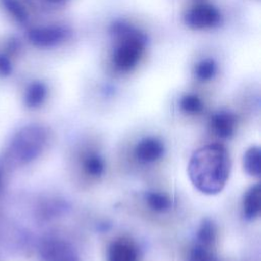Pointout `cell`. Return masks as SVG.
I'll return each mask as SVG.
<instances>
[{
	"label": "cell",
	"instance_id": "21",
	"mask_svg": "<svg viewBox=\"0 0 261 261\" xmlns=\"http://www.w3.org/2000/svg\"><path fill=\"white\" fill-rule=\"evenodd\" d=\"M40 1L50 3V4H54V5H61V4H64L68 0H40Z\"/></svg>",
	"mask_w": 261,
	"mask_h": 261
},
{
	"label": "cell",
	"instance_id": "22",
	"mask_svg": "<svg viewBox=\"0 0 261 261\" xmlns=\"http://www.w3.org/2000/svg\"><path fill=\"white\" fill-rule=\"evenodd\" d=\"M0 179H1V177H0Z\"/></svg>",
	"mask_w": 261,
	"mask_h": 261
},
{
	"label": "cell",
	"instance_id": "12",
	"mask_svg": "<svg viewBox=\"0 0 261 261\" xmlns=\"http://www.w3.org/2000/svg\"><path fill=\"white\" fill-rule=\"evenodd\" d=\"M46 95H47L46 86L41 82H34L28 87L25 91L24 103L28 107H31V108L38 107L44 102Z\"/></svg>",
	"mask_w": 261,
	"mask_h": 261
},
{
	"label": "cell",
	"instance_id": "19",
	"mask_svg": "<svg viewBox=\"0 0 261 261\" xmlns=\"http://www.w3.org/2000/svg\"><path fill=\"white\" fill-rule=\"evenodd\" d=\"M189 261H218V260L207 248L200 245H196L191 251Z\"/></svg>",
	"mask_w": 261,
	"mask_h": 261
},
{
	"label": "cell",
	"instance_id": "5",
	"mask_svg": "<svg viewBox=\"0 0 261 261\" xmlns=\"http://www.w3.org/2000/svg\"><path fill=\"white\" fill-rule=\"evenodd\" d=\"M66 32L60 27H40L28 32V39L36 47L50 48L64 40Z\"/></svg>",
	"mask_w": 261,
	"mask_h": 261
},
{
	"label": "cell",
	"instance_id": "14",
	"mask_svg": "<svg viewBox=\"0 0 261 261\" xmlns=\"http://www.w3.org/2000/svg\"><path fill=\"white\" fill-rule=\"evenodd\" d=\"M214 240H215V225L210 219L206 218L202 221L197 231V241H198L197 245L207 248L210 245H212Z\"/></svg>",
	"mask_w": 261,
	"mask_h": 261
},
{
	"label": "cell",
	"instance_id": "18",
	"mask_svg": "<svg viewBox=\"0 0 261 261\" xmlns=\"http://www.w3.org/2000/svg\"><path fill=\"white\" fill-rule=\"evenodd\" d=\"M86 172L92 176H100L104 171V161L97 154H90L84 160Z\"/></svg>",
	"mask_w": 261,
	"mask_h": 261
},
{
	"label": "cell",
	"instance_id": "15",
	"mask_svg": "<svg viewBox=\"0 0 261 261\" xmlns=\"http://www.w3.org/2000/svg\"><path fill=\"white\" fill-rule=\"evenodd\" d=\"M145 199L148 205L155 211L163 212L168 210L171 206L170 199L158 192H147L145 194Z\"/></svg>",
	"mask_w": 261,
	"mask_h": 261
},
{
	"label": "cell",
	"instance_id": "4",
	"mask_svg": "<svg viewBox=\"0 0 261 261\" xmlns=\"http://www.w3.org/2000/svg\"><path fill=\"white\" fill-rule=\"evenodd\" d=\"M219 10L210 3L197 2L185 13L186 24L195 31L211 30L220 22Z\"/></svg>",
	"mask_w": 261,
	"mask_h": 261
},
{
	"label": "cell",
	"instance_id": "9",
	"mask_svg": "<svg viewBox=\"0 0 261 261\" xmlns=\"http://www.w3.org/2000/svg\"><path fill=\"white\" fill-rule=\"evenodd\" d=\"M236 115L230 111H219L215 113L211 118V125L213 130L218 137L222 139H228L232 137L236 129Z\"/></svg>",
	"mask_w": 261,
	"mask_h": 261
},
{
	"label": "cell",
	"instance_id": "2",
	"mask_svg": "<svg viewBox=\"0 0 261 261\" xmlns=\"http://www.w3.org/2000/svg\"><path fill=\"white\" fill-rule=\"evenodd\" d=\"M145 53V41L143 37L135 32L125 34L114 48L111 62L116 71L127 73L140 64Z\"/></svg>",
	"mask_w": 261,
	"mask_h": 261
},
{
	"label": "cell",
	"instance_id": "7",
	"mask_svg": "<svg viewBox=\"0 0 261 261\" xmlns=\"http://www.w3.org/2000/svg\"><path fill=\"white\" fill-rule=\"evenodd\" d=\"M107 261H139L138 249L130 241L116 240L108 248Z\"/></svg>",
	"mask_w": 261,
	"mask_h": 261
},
{
	"label": "cell",
	"instance_id": "11",
	"mask_svg": "<svg viewBox=\"0 0 261 261\" xmlns=\"http://www.w3.org/2000/svg\"><path fill=\"white\" fill-rule=\"evenodd\" d=\"M243 166L246 172L252 176L261 174V152L259 147L249 148L243 157Z\"/></svg>",
	"mask_w": 261,
	"mask_h": 261
},
{
	"label": "cell",
	"instance_id": "3",
	"mask_svg": "<svg viewBox=\"0 0 261 261\" xmlns=\"http://www.w3.org/2000/svg\"><path fill=\"white\" fill-rule=\"evenodd\" d=\"M46 141L47 133L42 126L29 125L15 135L10 152L19 163H28L42 153Z\"/></svg>",
	"mask_w": 261,
	"mask_h": 261
},
{
	"label": "cell",
	"instance_id": "8",
	"mask_svg": "<svg viewBox=\"0 0 261 261\" xmlns=\"http://www.w3.org/2000/svg\"><path fill=\"white\" fill-rule=\"evenodd\" d=\"M164 152L162 143L156 138H145L139 142L135 149L137 159L144 163H149L159 159Z\"/></svg>",
	"mask_w": 261,
	"mask_h": 261
},
{
	"label": "cell",
	"instance_id": "16",
	"mask_svg": "<svg viewBox=\"0 0 261 261\" xmlns=\"http://www.w3.org/2000/svg\"><path fill=\"white\" fill-rule=\"evenodd\" d=\"M3 7L14 17L18 22L25 23L28 20V13L18 0H0Z\"/></svg>",
	"mask_w": 261,
	"mask_h": 261
},
{
	"label": "cell",
	"instance_id": "13",
	"mask_svg": "<svg viewBox=\"0 0 261 261\" xmlns=\"http://www.w3.org/2000/svg\"><path fill=\"white\" fill-rule=\"evenodd\" d=\"M217 72V65L211 58L199 60L194 67V75L200 82H208L212 80Z\"/></svg>",
	"mask_w": 261,
	"mask_h": 261
},
{
	"label": "cell",
	"instance_id": "17",
	"mask_svg": "<svg viewBox=\"0 0 261 261\" xmlns=\"http://www.w3.org/2000/svg\"><path fill=\"white\" fill-rule=\"evenodd\" d=\"M179 106L184 112L190 114H196L203 110L202 100L194 94L184 95L179 101Z\"/></svg>",
	"mask_w": 261,
	"mask_h": 261
},
{
	"label": "cell",
	"instance_id": "10",
	"mask_svg": "<svg viewBox=\"0 0 261 261\" xmlns=\"http://www.w3.org/2000/svg\"><path fill=\"white\" fill-rule=\"evenodd\" d=\"M260 193L261 187L260 184H257L251 187L244 196L243 209L244 215L248 220L255 219L260 213Z\"/></svg>",
	"mask_w": 261,
	"mask_h": 261
},
{
	"label": "cell",
	"instance_id": "6",
	"mask_svg": "<svg viewBox=\"0 0 261 261\" xmlns=\"http://www.w3.org/2000/svg\"><path fill=\"white\" fill-rule=\"evenodd\" d=\"M46 261H79L73 249L60 240H49L43 248Z\"/></svg>",
	"mask_w": 261,
	"mask_h": 261
},
{
	"label": "cell",
	"instance_id": "20",
	"mask_svg": "<svg viewBox=\"0 0 261 261\" xmlns=\"http://www.w3.org/2000/svg\"><path fill=\"white\" fill-rule=\"evenodd\" d=\"M12 71V65L10 60L3 54H0V75L7 76Z\"/></svg>",
	"mask_w": 261,
	"mask_h": 261
},
{
	"label": "cell",
	"instance_id": "1",
	"mask_svg": "<svg viewBox=\"0 0 261 261\" xmlns=\"http://www.w3.org/2000/svg\"><path fill=\"white\" fill-rule=\"evenodd\" d=\"M230 172V159L226 148L211 144L195 151L188 165L189 177L203 194L215 195L222 191Z\"/></svg>",
	"mask_w": 261,
	"mask_h": 261
}]
</instances>
